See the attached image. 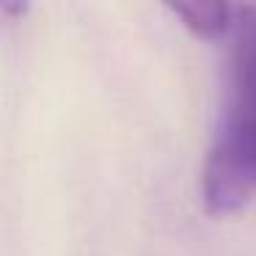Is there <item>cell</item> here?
I'll return each mask as SVG.
<instances>
[{
	"label": "cell",
	"instance_id": "2",
	"mask_svg": "<svg viewBox=\"0 0 256 256\" xmlns=\"http://www.w3.org/2000/svg\"><path fill=\"white\" fill-rule=\"evenodd\" d=\"M171 14L198 39H220L234 22L232 0H162Z\"/></svg>",
	"mask_w": 256,
	"mask_h": 256
},
{
	"label": "cell",
	"instance_id": "3",
	"mask_svg": "<svg viewBox=\"0 0 256 256\" xmlns=\"http://www.w3.org/2000/svg\"><path fill=\"white\" fill-rule=\"evenodd\" d=\"M0 6H3V17H6L8 22H17V20H22L25 14H28L30 0H3Z\"/></svg>",
	"mask_w": 256,
	"mask_h": 256
},
{
	"label": "cell",
	"instance_id": "1",
	"mask_svg": "<svg viewBox=\"0 0 256 256\" xmlns=\"http://www.w3.org/2000/svg\"><path fill=\"white\" fill-rule=\"evenodd\" d=\"M218 127L201 168L206 215L226 218L256 201V3L234 12Z\"/></svg>",
	"mask_w": 256,
	"mask_h": 256
}]
</instances>
